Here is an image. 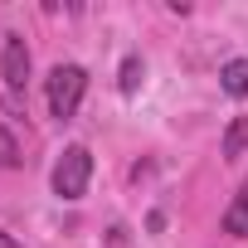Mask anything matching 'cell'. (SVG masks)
<instances>
[{
    "label": "cell",
    "instance_id": "6da1fadb",
    "mask_svg": "<svg viewBox=\"0 0 248 248\" xmlns=\"http://www.w3.org/2000/svg\"><path fill=\"white\" fill-rule=\"evenodd\" d=\"M83 93H88V73L78 63H59L49 73V112L59 122H68L78 107H83Z\"/></svg>",
    "mask_w": 248,
    "mask_h": 248
},
{
    "label": "cell",
    "instance_id": "7a4b0ae2",
    "mask_svg": "<svg viewBox=\"0 0 248 248\" xmlns=\"http://www.w3.org/2000/svg\"><path fill=\"white\" fill-rule=\"evenodd\" d=\"M88 180H93V156L88 146H63L59 166H54V195L59 200H83L88 195Z\"/></svg>",
    "mask_w": 248,
    "mask_h": 248
},
{
    "label": "cell",
    "instance_id": "3957f363",
    "mask_svg": "<svg viewBox=\"0 0 248 248\" xmlns=\"http://www.w3.org/2000/svg\"><path fill=\"white\" fill-rule=\"evenodd\" d=\"M0 78H5V88H25L30 83V49L20 34H5V44H0Z\"/></svg>",
    "mask_w": 248,
    "mask_h": 248
},
{
    "label": "cell",
    "instance_id": "277c9868",
    "mask_svg": "<svg viewBox=\"0 0 248 248\" xmlns=\"http://www.w3.org/2000/svg\"><path fill=\"white\" fill-rule=\"evenodd\" d=\"M219 88L229 97H248V59H229L219 68Z\"/></svg>",
    "mask_w": 248,
    "mask_h": 248
},
{
    "label": "cell",
    "instance_id": "5b68a950",
    "mask_svg": "<svg viewBox=\"0 0 248 248\" xmlns=\"http://www.w3.org/2000/svg\"><path fill=\"white\" fill-rule=\"evenodd\" d=\"M224 233H233V238H248V185L229 200V209H224Z\"/></svg>",
    "mask_w": 248,
    "mask_h": 248
},
{
    "label": "cell",
    "instance_id": "8992f818",
    "mask_svg": "<svg viewBox=\"0 0 248 248\" xmlns=\"http://www.w3.org/2000/svg\"><path fill=\"white\" fill-rule=\"evenodd\" d=\"M243 151H248V117H233L229 127H224V156L238 161Z\"/></svg>",
    "mask_w": 248,
    "mask_h": 248
},
{
    "label": "cell",
    "instance_id": "52a82bcc",
    "mask_svg": "<svg viewBox=\"0 0 248 248\" xmlns=\"http://www.w3.org/2000/svg\"><path fill=\"white\" fill-rule=\"evenodd\" d=\"M141 78H146V68H141V59H137V54H127V59H122V93L132 97V93L141 88Z\"/></svg>",
    "mask_w": 248,
    "mask_h": 248
},
{
    "label": "cell",
    "instance_id": "ba28073f",
    "mask_svg": "<svg viewBox=\"0 0 248 248\" xmlns=\"http://www.w3.org/2000/svg\"><path fill=\"white\" fill-rule=\"evenodd\" d=\"M20 166V141L10 137V127L0 122V170H15Z\"/></svg>",
    "mask_w": 248,
    "mask_h": 248
},
{
    "label": "cell",
    "instance_id": "9c48e42d",
    "mask_svg": "<svg viewBox=\"0 0 248 248\" xmlns=\"http://www.w3.org/2000/svg\"><path fill=\"white\" fill-rule=\"evenodd\" d=\"M0 248H25V243H15V238H10L5 229H0Z\"/></svg>",
    "mask_w": 248,
    "mask_h": 248
}]
</instances>
